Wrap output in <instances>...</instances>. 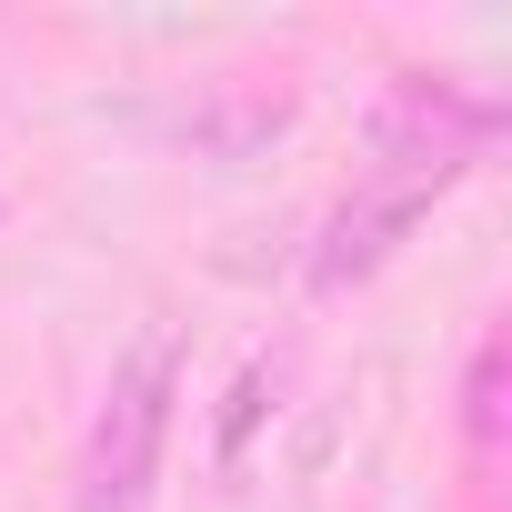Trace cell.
I'll return each instance as SVG.
<instances>
[{
    "instance_id": "6da1fadb",
    "label": "cell",
    "mask_w": 512,
    "mask_h": 512,
    "mask_svg": "<svg viewBox=\"0 0 512 512\" xmlns=\"http://www.w3.org/2000/svg\"><path fill=\"white\" fill-rule=\"evenodd\" d=\"M492 131H502V101L492 91H462L442 71H402L392 101L372 111V151H362L352 191L332 201V221L312 241V292H342V282L382 272L392 251L412 241V221L492 151Z\"/></svg>"
},
{
    "instance_id": "7a4b0ae2",
    "label": "cell",
    "mask_w": 512,
    "mask_h": 512,
    "mask_svg": "<svg viewBox=\"0 0 512 512\" xmlns=\"http://www.w3.org/2000/svg\"><path fill=\"white\" fill-rule=\"evenodd\" d=\"M171 412H181V342L151 322L101 382V412H91L81 472H71V512H151L161 452H171Z\"/></svg>"
},
{
    "instance_id": "3957f363",
    "label": "cell",
    "mask_w": 512,
    "mask_h": 512,
    "mask_svg": "<svg viewBox=\"0 0 512 512\" xmlns=\"http://www.w3.org/2000/svg\"><path fill=\"white\" fill-rule=\"evenodd\" d=\"M462 442H472V472L492 482V472H502V332L472 342V372H462Z\"/></svg>"
}]
</instances>
